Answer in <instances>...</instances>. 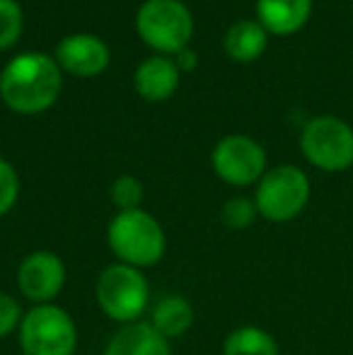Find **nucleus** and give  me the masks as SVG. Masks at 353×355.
Here are the masks:
<instances>
[{
  "instance_id": "ddd939ff",
  "label": "nucleus",
  "mask_w": 353,
  "mask_h": 355,
  "mask_svg": "<svg viewBox=\"0 0 353 355\" xmlns=\"http://www.w3.org/2000/svg\"><path fill=\"white\" fill-rule=\"evenodd\" d=\"M179 87V68L172 58L153 56L143 61L136 71V89L141 97L160 102L175 94Z\"/></svg>"
},
{
  "instance_id": "f8f14e48",
  "label": "nucleus",
  "mask_w": 353,
  "mask_h": 355,
  "mask_svg": "<svg viewBox=\"0 0 353 355\" xmlns=\"http://www.w3.org/2000/svg\"><path fill=\"white\" fill-rule=\"evenodd\" d=\"M312 12V0H257L259 24L268 34L288 37L305 27Z\"/></svg>"
},
{
  "instance_id": "4be33fe9",
  "label": "nucleus",
  "mask_w": 353,
  "mask_h": 355,
  "mask_svg": "<svg viewBox=\"0 0 353 355\" xmlns=\"http://www.w3.org/2000/svg\"><path fill=\"white\" fill-rule=\"evenodd\" d=\"M177 68L179 71H191L193 66H196V53L189 51V49H184V51L177 53Z\"/></svg>"
},
{
  "instance_id": "6ab92c4d",
  "label": "nucleus",
  "mask_w": 353,
  "mask_h": 355,
  "mask_svg": "<svg viewBox=\"0 0 353 355\" xmlns=\"http://www.w3.org/2000/svg\"><path fill=\"white\" fill-rule=\"evenodd\" d=\"M221 218L230 230H245V227H250V225L255 223L257 206H255V201H250V198L235 196V198H230L225 206H223Z\"/></svg>"
},
{
  "instance_id": "6e6552de",
  "label": "nucleus",
  "mask_w": 353,
  "mask_h": 355,
  "mask_svg": "<svg viewBox=\"0 0 353 355\" xmlns=\"http://www.w3.org/2000/svg\"><path fill=\"white\" fill-rule=\"evenodd\" d=\"M213 169L225 184L250 187L266 174V153L250 136H227L213 150Z\"/></svg>"
},
{
  "instance_id": "9b49d317",
  "label": "nucleus",
  "mask_w": 353,
  "mask_h": 355,
  "mask_svg": "<svg viewBox=\"0 0 353 355\" xmlns=\"http://www.w3.org/2000/svg\"><path fill=\"white\" fill-rule=\"evenodd\" d=\"M104 355H172V351L170 341L150 322H133L114 334Z\"/></svg>"
},
{
  "instance_id": "39448f33",
  "label": "nucleus",
  "mask_w": 353,
  "mask_h": 355,
  "mask_svg": "<svg viewBox=\"0 0 353 355\" xmlns=\"http://www.w3.org/2000/svg\"><path fill=\"white\" fill-rule=\"evenodd\" d=\"M310 201V179L295 164H278L259 179L255 206L268 223H288L305 211Z\"/></svg>"
},
{
  "instance_id": "a211bd4d",
  "label": "nucleus",
  "mask_w": 353,
  "mask_h": 355,
  "mask_svg": "<svg viewBox=\"0 0 353 355\" xmlns=\"http://www.w3.org/2000/svg\"><path fill=\"white\" fill-rule=\"evenodd\" d=\"M112 201L119 208V213L136 211L143 201V184L131 174H123L112 184Z\"/></svg>"
},
{
  "instance_id": "423d86ee",
  "label": "nucleus",
  "mask_w": 353,
  "mask_h": 355,
  "mask_svg": "<svg viewBox=\"0 0 353 355\" xmlns=\"http://www.w3.org/2000/svg\"><path fill=\"white\" fill-rule=\"evenodd\" d=\"M300 150L322 172H344L353 167V126L336 116L312 119L300 133Z\"/></svg>"
},
{
  "instance_id": "f257e3e1",
  "label": "nucleus",
  "mask_w": 353,
  "mask_h": 355,
  "mask_svg": "<svg viewBox=\"0 0 353 355\" xmlns=\"http://www.w3.org/2000/svg\"><path fill=\"white\" fill-rule=\"evenodd\" d=\"M61 71L46 53H22L0 73V97L17 114H42L58 99Z\"/></svg>"
},
{
  "instance_id": "0eeeda50",
  "label": "nucleus",
  "mask_w": 353,
  "mask_h": 355,
  "mask_svg": "<svg viewBox=\"0 0 353 355\" xmlns=\"http://www.w3.org/2000/svg\"><path fill=\"white\" fill-rule=\"evenodd\" d=\"M136 27L148 46L162 53H179L191 39L193 19L179 0H146L138 10Z\"/></svg>"
},
{
  "instance_id": "9d476101",
  "label": "nucleus",
  "mask_w": 353,
  "mask_h": 355,
  "mask_svg": "<svg viewBox=\"0 0 353 355\" xmlns=\"http://www.w3.org/2000/svg\"><path fill=\"white\" fill-rule=\"evenodd\" d=\"M56 61L68 73L92 78L109 66V49L102 39L92 34H71L56 46Z\"/></svg>"
},
{
  "instance_id": "2eb2a0df",
  "label": "nucleus",
  "mask_w": 353,
  "mask_h": 355,
  "mask_svg": "<svg viewBox=\"0 0 353 355\" xmlns=\"http://www.w3.org/2000/svg\"><path fill=\"white\" fill-rule=\"evenodd\" d=\"M150 324L170 341L187 334V329L193 324V307L182 295H165L153 307Z\"/></svg>"
},
{
  "instance_id": "1a4fd4ad",
  "label": "nucleus",
  "mask_w": 353,
  "mask_h": 355,
  "mask_svg": "<svg viewBox=\"0 0 353 355\" xmlns=\"http://www.w3.org/2000/svg\"><path fill=\"white\" fill-rule=\"evenodd\" d=\"M66 285V263L53 252H32L17 268V288L29 302L51 304Z\"/></svg>"
},
{
  "instance_id": "f03ea898",
  "label": "nucleus",
  "mask_w": 353,
  "mask_h": 355,
  "mask_svg": "<svg viewBox=\"0 0 353 355\" xmlns=\"http://www.w3.org/2000/svg\"><path fill=\"white\" fill-rule=\"evenodd\" d=\"M107 242L114 257L133 268L155 266L167 249L162 225L141 208L119 213L107 227Z\"/></svg>"
},
{
  "instance_id": "7ed1b4c3",
  "label": "nucleus",
  "mask_w": 353,
  "mask_h": 355,
  "mask_svg": "<svg viewBox=\"0 0 353 355\" xmlns=\"http://www.w3.org/2000/svg\"><path fill=\"white\" fill-rule=\"evenodd\" d=\"M94 297L109 319L119 324H133L141 322L150 304V285L141 268L117 261L99 273Z\"/></svg>"
},
{
  "instance_id": "dca6fc26",
  "label": "nucleus",
  "mask_w": 353,
  "mask_h": 355,
  "mask_svg": "<svg viewBox=\"0 0 353 355\" xmlns=\"http://www.w3.org/2000/svg\"><path fill=\"white\" fill-rule=\"evenodd\" d=\"M223 355H278V343L266 329L240 327L223 341Z\"/></svg>"
},
{
  "instance_id": "aec40b11",
  "label": "nucleus",
  "mask_w": 353,
  "mask_h": 355,
  "mask_svg": "<svg viewBox=\"0 0 353 355\" xmlns=\"http://www.w3.org/2000/svg\"><path fill=\"white\" fill-rule=\"evenodd\" d=\"M17 196H19L17 172L12 169V164L0 157V218L5 213H10V208L17 203Z\"/></svg>"
},
{
  "instance_id": "f3484780",
  "label": "nucleus",
  "mask_w": 353,
  "mask_h": 355,
  "mask_svg": "<svg viewBox=\"0 0 353 355\" xmlns=\"http://www.w3.org/2000/svg\"><path fill=\"white\" fill-rule=\"evenodd\" d=\"M22 34V8L17 0H0V49H10Z\"/></svg>"
},
{
  "instance_id": "4468645a",
  "label": "nucleus",
  "mask_w": 353,
  "mask_h": 355,
  "mask_svg": "<svg viewBox=\"0 0 353 355\" xmlns=\"http://www.w3.org/2000/svg\"><path fill=\"white\" fill-rule=\"evenodd\" d=\"M268 44V32L259 19H240L225 34V51L235 61H257Z\"/></svg>"
},
{
  "instance_id": "20e7f679",
  "label": "nucleus",
  "mask_w": 353,
  "mask_h": 355,
  "mask_svg": "<svg viewBox=\"0 0 353 355\" xmlns=\"http://www.w3.org/2000/svg\"><path fill=\"white\" fill-rule=\"evenodd\" d=\"M78 329L58 304H34L19 324V348L24 355H73Z\"/></svg>"
},
{
  "instance_id": "412c9836",
  "label": "nucleus",
  "mask_w": 353,
  "mask_h": 355,
  "mask_svg": "<svg viewBox=\"0 0 353 355\" xmlns=\"http://www.w3.org/2000/svg\"><path fill=\"white\" fill-rule=\"evenodd\" d=\"M24 319V312L19 307L17 297L8 293H0V338H8L10 334L19 331V324Z\"/></svg>"
}]
</instances>
